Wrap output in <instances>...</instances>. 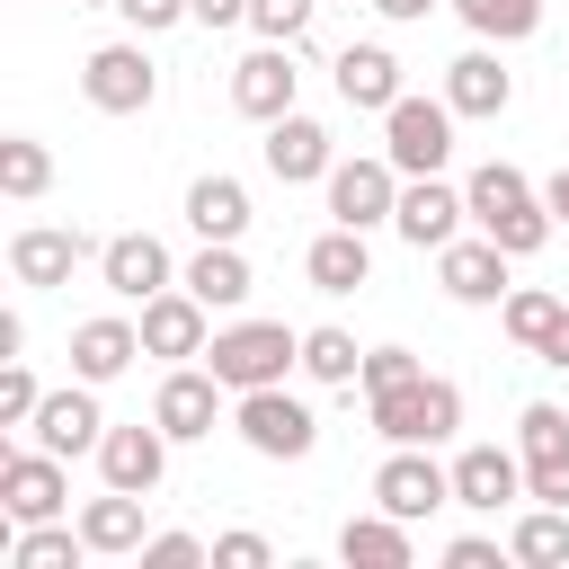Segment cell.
I'll use <instances>...</instances> for the list:
<instances>
[{"label": "cell", "mask_w": 569, "mask_h": 569, "mask_svg": "<svg viewBox=\"0 0 569 569\" xmlns=\"http://www.w3.org/2000/svg\"><path fill=\"white\" fill-rule=\"evenodd\" d=\"M133 356H142V329H133V320H116V311L71 329V373H80V382H116Z\"/></svg>", "instance_id": "obj_21"}, {"label": "cell", "mask_w": 569, "mask_h": 569, "mask_svg": "<svg viewBox=\"0 0 569 569\" xmlns=\"http://www.w3.org/2000/svg\"><path fill=\"white\" fill-rule=\"evenodd\" d=\"M204 347H213V329H204V302L187 284L142 302V356H204Z\"/></svg>", "instance_id": "obj_19"}, {"label": "cell", "mask_w": 569, "mask_h": 569, "mask_svg": "<svg viewBox=\"0 0 569 569\" xmlns=\"http://www.w3.org/2000/svg\"><path fill=\"white\" fill-rule=\"evenodd\" d=\"M293 89H302V71H293V44H258L249 62H231V107H240V116H258V124L293 116Z\"/></svg>", "instance_id": "obj_12"}, {"label": "cell", "mask_w": 569, "mask_h": 569, "mask_svg": "<svg viewBox=\"0 0 569 569\" xmlns=\"http://www.w3.org/2000/svg\"><path fill=\"white\" fill-rule=\"evenodd\" d=\"M302 276H311L320 293H356V284L373 276V249H365V231H356V222H338V231H320V240L302 249Z\"/></svg>", "instance_id": "obj_23"}, {"label": "cell", "mask_w": 569, "mask_h": 569, "mask_svg": "<svg viewBox=\"0 0 569 569\" xmlns=\"http://www.w3.org/2000/svg\"><path fill=\"white\" fill-rule=\"evenodd\" d=\"M71 9H116V0H71Z\"/></svg>", "instance_id": "obj_48"}, {"label": "cell", "mask_w": 569, "mask_h": 569, "mask_svg": "<svg viewBox=\"0 0 569 569\" xmlns=\"http://www.w3.org/2000/svg\"><path fill=\"white\" fill-rule=\"evenodd\" d=\"M462 222H471V204H462V187H445V178H409L400 204H391V231H400L409 249H445Z\"/></svg>", "instance_id": "obj_13"}, {"label": "cell", "mask_w": 569, "mask_h": 569, "mask_svg": "<svg viewBox=\"0 0 569 569\" xmlns=\"http://www.w3.org/2000/svg\"><path fill=\"white\" fill-rule=\"evenodd\" d=\"M187 18H196V27H240L249 0H187Z\"/></svg>", "instance_id": "obj_44"}, {"label": "cell", "mask_w": 569, "mask_h": 569, "mask_svg": "<svg viewBox=\"0 0 569 569\" xmlns=\"http://www.w3.org/2000/svg\"><path fill=\"white\" fill-rule=\"evenodd\" d=\"M311 9H320V0H249V27H258L267 44H302Z\"/></svg>", "instance_id": "obj_36"}, {"label": "cell", "mask_w": 569, "mask_h": 569, "mask_svg": "<svg viewBox=\"0 0 569 569\" xmlns=\"http://www.w3.org/2000/svg\"><path fill=\"white\" fill-rule=\"evenodd\" d=\"M133 560H142V569H196V560H213V551H204L196 533H151Z\"/></svg>", "instance_id": "obj_39"}, {"label": "cell", "mask_w": 569, "mask_h": 569, "mask_svg": "<svg viewBox=\"0 0 569 569\" xmlns=\"http://www.w3.org/2000/svg\"><path fill=\"white\" fill-rule=\"evenodd\" d=\"M409 373H418L409 347H365V373H356V382H365V400H373V391H400Z\"/></svg>", "instance_id": "obj_38"}, {"label": "cell", "mask_w": 569, "mask_h": 569, "mask_svg": "<svg viewBox=\"0 0 569 569\" xmlns=\"http://www.w3.org/2000/svg\"><path fill=\"white\" fill-rule=\"evenodd\" d=\"M80 89H89L98 116H142V107L160 98V71H151L142 44H98V53L80 62Z\"/></svg>", "instance_id": "obj_6"}, {"label": "cell", "mask_w": 569, "mask_h": 569, "mask_svg": "<svg viewBox=\"0 0 569 569\" xmlns=\"http://www.w3.org/2000/svg\"><path fill=\"white\" fill-rule=\"evenodd\" d=\"M382 160L400 169V178H436L445 160H453V98H391L382 107Z\"/></svg>", "instance_id": "obj_3"}, {"label": "cell", "mask_w": 569, "mask_h": 569, "mask_svg": "<svg viewBox=\"0 0 569 569\" xmlns=\"http://www.w3.org/2000/svg\"><path fill=\"white\" fill-rule=\"evenodd\" d=\"M338 560H347V569H409V525H400L391 507H382V516H347Z\"/></svg>", "instance_id": "obj_27"}, {"label": "cell", "mask_w": 569, "mask_h": 569, "mask_svg": "<svg viewBox=\"0 0 569 569\" xmlns=\"http://www.w3.org/2000/svg\"><path fill=\"white\" fill-rule=\"evenodd\" d=\"M116 9H124L142 36H160V27H178V18H187V0H116Z\"/></svg>", "instance_id": "obj_42"}, {"label": "cell", "mask_w": 569, "mask_h": 569, "mask_svg": "<svg viewBox=\"0 0 569 569\" xmlns=\"http://www.w3.org/2000/svg\"><path fill=\"white\" fill-rule=\"evenodd\" d=\"M80 542L107 551V560H116V551H142V542H151V533H142V498H133V489L89 498V507H80Z\"/></svg>", "instance_id": "obj_26"}, {"label": "cell", "mask_w": 569, "mask_h": 569, "mask_svg": "<svg viewBox=\"0 0 569 569\" xmlns=\"http://www.w3.org/2000/svg\"><path fill=\"white\" fill-rule=\"evenodd\" d=\"M525 498H542V507H569V462H525Z\"/></svg>", "instance_id": "obj_41"}, {"label": "cell", "mask_w": 569, "mask_h": 569, "mask_svg": "<svg viewBox=\"0 0 569 569\" xmlns=\"http://www.w3.org/2000/svg\"><path fill=\"white\" fill-rule=\"evenodd\" d=\"M187 293H196L204 311H240V302H249V258H240L231 240H204V249L187 258Z\"/></svg>", "instance_id": "obj_24"}, {"label": "cell", "mask_w": 569, "mask_h": 569, "mask_svg": "<svg viewBox=\"0 0 569 569\" xmlns=\"http://www.w3.org/2000/svg\"><path fill=\"white\" fill-rule=\"evenodd\" d=\"M560 311H569V302H560V293H542V284H516V293L498 302L507 338H516V347H533V356H542V338L560 329Z\"/></svg>", "instance_id": "obj_30"}, {"label": "cell", "mask_w": 569, "mask_h": 569, "mask_svg": "<svg viewBox=\"0 0 569 569\" xmlns=\"http://www.w3.org/2000/svg\"><path fill=\"white\" fill-rule=\"evenodd\" d=\"M453 9H462V27L489 36V44H525V36L542 27V0H453Z\"/></svg>", "instance_id": "obj_31"}, {"label": "cell", "mask_w": 569, "mask_h": 569, "mask_svg": "<svg viewBox=\"0 0 569 569\" xmlns=\"http://www.w3.org/2000/svg\"><path fill=\"white\" fill-rule=\"evenodd\" d=\"M36 409H44V391H36V373L9 356V365H0V427H27Z\"/></svg>", "instance_id": "obj_37"}, {"label": "cell", "mask_w": 569, "mask_h": 569, "mask_svg": "<svg viewBox=\"0 0 569 569\" xmlns=\"http://www.w3.org/2000/svg\"><path fill=\"white\" fill-rule=\"evenodd\" d=\"M151 418L169 427V445H196V436H213V418H222V373L204 365H178L169 382H160V400H151Z\"/></svg>", "instance_id": "obj_14"}, {"label": "cell", "mask_w": 569, "mask_h": 569, "mask_svg": "<svg viewBox=\"0 0 569 569\" xmlns=\"http://www.w3.org/2000/svg\"><path fill=\"white\" fill-rule=\"evenodd\" d=\"M240 445L267 453V462H302V453L320 445V418H311L284 382H267V391H240Z\"/></svg>", "instance_id": "obj_5"}, {"label": "cell", "mask_w": 569, "mask_h": 569, "mask_svg": "<svg viewBox=\"0 0 569 569\" xmlns=\"http://www.w3.org/2000/svg\"><path fill=\"white\" fill-rule=\"evenodd\" d=\"M542 365H560V373H569V311H560V329L542 338Z\"/></svg>", "instance_id": "obj_45"}, {"label": "cell", "mask_w": 569, "mask_h": 569, "mask_svg": "<svg viewBox=\"0 0 569 569\" xmlns=\"http://www.w3.org/2000/svg\"><path fill=\"white\" fill-rule=\"evenodd\" d=\"M436 276H445V293L453 302H507L516 284H507V249L480 231V240H445L436 249Z\"/></svg>", "instance_id": "obj_17"}, {"label": "cell", "mask_w": 569, "mask_h": 569, "mask_svg": "<svg viewBox=\"0 0 569 569\" xmlns=\"http://www.w3.org/2000/svg\"><path fill=\"white\" fill-rule=\"evenodd\" d=\"M44 187H53V151H44V142H27V133H9V142H0V196L36 204Z\"/></svg>", "instance_id": "obj_32"}, {"label": "cell", "mask_w": 569, "mask_h": 569, "mask_svg": "<svg viewBox=\"0 0 569 569\" xmlns=\"http://www.w3.org/2000/svg\"><path fill=\"white\" fill-rule=\"evenodd\" d=\"M507 560L560 569V560H569V507H542V498H533V516H516V533H507Z\"/></svg>", "instance_id": "obj_29"}, {"label": "cell", "mask_w": 569, "mask_h": 569, "mask_svg": "<svg viewBox=\"0 0 569 569\" xmlns=\"http://www.w3.org/2000/svg\"><path fill=\"white\" fill-rule=\"evenodd\" d=\"M98 276H107L116 302H151V293H169V249H160L151 231H116V240L98 249Z\"/></svg>", "instance_id": "obj_16"}, {"label": "cell", "mask_w": 569, "mask_h": 569, "mask_svg": "<svg viewBox=\"0 0 569 569\" xmlns=\"http://www.w3.org/2000/svg\"><path fill=\"white\" fill-rule=\"evenodd\" d=\"M516 498H525V462H516V453H498V445H462V453H453V507L498 516V507H516Z\"/></svg>", "instance_id": "obj_18"}, {"label": "cell", "mask_w": 569, "mask_h": 569, "mask_svg": "<svg viewBox=\"0 0 569 569\" xmlns=\"http://www.w3.org/2000/svg\"><path fill=\"white\" fill-rule=\"evenodd\" d=\"M258 151H267V169H276L284 187H302V178H329V169H338V160H329V124H311V116H276Z\"/></svg>", "instance_id": "obj_20"}, {"label": "cell", "mask_w": 569, "mask_h": 569, "mask_svg": "<svg viewBox=\"0 0 569 569\" xmlns=\"http://www.w3.org/2000/svg\"><path fill=\"white\" fill-rule=\"evenodd\" d=\"M542 204H551V222H569V169H551V187H542Z\"/></svg>", "instance_id": "obj_47"}, {"label": "cell", "mask_w": 569, "mask_h": 569, "mask_svg": "<svg viewBox=\"0 0 569 569\" xmlns=\"http://www.w3.org/2000/svg\"><path fill=\"white\" fill-rule=\"evenodd\" d=\"M373 427H382L391 445H445V436L462 427V391H453L445 373H409L400 391H373Z\"/></svg>", "instance_id": "obj_4"}, {"label": "cell", "mask_w": 569, "mask_h": 569, "mask_svg": "<svg viewBox=\"0 0 569 569\" xmlns=\"http://www.w3.org/2000/svg\"><path fill=\"white\" fill-rule=\"evenodd\" d=\"M302 373H311V382H338V391H347V382L365 373V347H356L347 329H302Z\"/></svg>", "instance_id": "obj_33"}, {"label": "cell", "mask_w": 569, "mask_h": 569, "mask_svg": "<svg viewBox=\"0 0 569 569\" xmlns=\"http://www.w3.org/2000/svg\"><path fill=\"white\" fill-rule=\"evenodd\" d=\"M516 445H525V462H569V418H560L551 400H533V409L516 418Z\"/></svg>", "instance_id": "obj_35"}, {"label": "cell", "mask_w": 569, "mask_h": 569, "mask_svg": "<svg viewBox=\"0 0 569 569\" xmlns=\"http://www.w3.org/2000/svg\"><path fill=\"white\" fill-rule=\"evenodd\" d=\"M373 9H382V18H391V27H409V18H427V9H436V0H373Z\"/></svg>", "instance_id": "obj_46"}, {"label": "cell", "mask_w": 569, "mask_h": 569, "mask_svg": "<svg viewBox=\"0 0 569 569\" xmlns=\"http://www.w3.org/2000/svg\"><path fill=\"white\" fill-rule=\"evenodd\" d=\"M187 222H196V240H240L249 231V187L240 178H196L187 187Z\"/></svg>", "instance_id": "obj_28"}, {"label": "cell", "mask_w": 569, "mask_h": 569, "mask_svg": "<svg viewBox=\"0 0 569 569\" xmlns=\"http://www.w3.org/2000/svg\"><path fill=\"white\" fill-rule=\"evenodd\" d=\"M89 258V231H62V222H27L18 240H9V276L18 284H71V267Z\"/></svg>", "instance_id": "obj_15"}, {"label": "cell", "mask_w": 569, "mask_h": 569, "mask_svg": "<svg viewBox=\"0 0 569 569\" xmlns=\"http://www.w3.org/2000/svg\"><path fill=\"white\" fill-rule=\"evenodd\" d=\"M204 365L222 373V391H267V382H284V365H302V338L284 320H231V329H213Z\"/></svg>", "instance_id": "obj_2"}, {"label": "cell", "mask_w": 569, "mask_h": 569, "mask_svg": "<svg viewBox=\"0 0 569 569\" xmlns=\"http://www.w3.org/2000/svg\"><path fill=\"white\" fill-rule=\"evenodd\" d=\"M98 471H107V489H133V498H151L160 489V471H169V427L151 418H133V427H107L98 436Z\"/></svg>", "instance_id": "obj_11"}, {"label": "cell", "mask_w": 569, "mask_h": 569, "mask_svg": "<svg viewBox=\"0 0 569 569\" xmlns=\"http://www.w3.org/2000/svg\"><path fill=\"white\" fill-rule=\"evenodd\" d=\"M213 569H267V533H249V525L222 533V542H213Z\"/></svg>", "instance_id": "obj_40"}, {"label": "cell", "mask_w": 569, "mask_h": 569, "mask_svg": "<svg viewBox=\"0 0 569 569\" xmlns=\"http://www.w3.org/2000/svg\"><path fill=\"white\" fill-rule=\"evenodd\" d=\"M338 98L382 116V107L400 98V62H391V44H347V53H338Z\"/></svg>", "instance_id": "obj_25"}, {"label": "cell", "mask_w": 569, "mask_h": 569, "mask_svg": "<svg viewBox=\"0 0 569 569\" xmlns=\"http://www.w3.org/2000/svg\"><path fill=\"white\" fill-rule=\"evenodd\" d=\"M27 436L44 445V453H98V436H107V418H98V382H80L71 373V391H44V409L27 418Z\"/></svg>", "instance_id": "obj_10"}, {"label": "cell", "mask_w": 569, "mask_h": 569, "mask_svg": "<svg viewBox=\"0 0 569 569\" xmlns=\"http://www.w3.org/2000/svg\"><path fill=\"white\" fill-rule=\"evenodd\" d=\"M462 204H471V231H489L507 258H533V249L551 240V204H542L533 178L507 169V160H480L471 187H462Z\"/></svg>", "instance_id": "obj_1"}, {"label": "cell", "mask_w": 569, "mask_h": 569, "mask_svg": "<svg viewBox=\"0 0 569 569\" xmlns=\"http://www.w3.org/2000/svg\"><path fill=\"white\" fill-rule=\"evenodd\" d=\"M445 569H498V542L462 533V542H445Z\"/></svg>", "instance_id": "obj_43"}, {"label": "cell", "mask_w": 569, "mask_h": 569, "mask_svg": "<svg viewBox=\"0 0 569 569\" xmlns=\"http://www.w3.org/2000/svg\"><path fill=\"white\" fill-rule=\"evenodd\" d=\"M80 551H89V542H80V533H62L53 516H44V525H18V533H9V569H71Z\"/></svg>", "instance_id": "obj_34"}, {"label": "cell", "mask_w": 569, "mask_h": 569, "mask_svg": "<svg viewBox=\"0 0 569 569\" xmlns=\"http://www.w3.org/2000/svg\"><path fill=\"white\" fill-rule=\"evenodd\" d=\"M445 98H453V116H507L516 71L498 53H462V62H445Z\"/></svg>", "instance_id": "obj_22"}, {"label": "cell", "mask_w": 569, "mask_h": 569, "mask_svg": "<svg viewBox=\"0 0 569 569\" xmlns=\"http://www.w3.org/2000/svg\"><path fill=\"white\" fill-rule=\"evenodd\" d=\"M320 187H329V222H356V231L391 222V204H400V169L391 160H338Z\"/></svg>", "instance_id": "obj_9"}, {"label": "cell", "mask_w": 569, "mask_h": 569, "mask_svg": "<svg viewBox=\"0 0 569 569\" xmlns=\"http://www.w3.org/2000/svg\"><path fill=\"white\" fill-rule=\"evenodd\" d=\"M71 507V480H62V453L27 445V453H0V516L9 525H44Z\"/></svg>", "instance_id": "obj_7"}, {"label": "cell", "mask_w": 569, "mask_h": 569, "mask_svg": "<svg viewBox=\"0 0 569 569\" xmlns=\"http://www.w3.org/2000/svg\"><path fill=\"white\" fill-rule=\"evenodd\" d=\"M373 507H391L400 525H418V516L453 507V471H436L427 445H391V462L373 471Z\"/></svg>", "instance_id": "obj_8"}]
</instances>
